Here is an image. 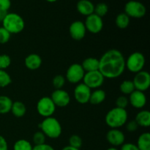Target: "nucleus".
<instances>
[{"label": "nucleus", "instance_id": "nucleus-44", "mask_svg": "<svg viewBox=\"0 0 150 150\" xmlns=\"http://www.w3.org/2000/svg\"><path fill=\"white\" fill-rule=\"evenodd\" d=\"M45 1H48V2L54 3V2H56V1H57V0H45Z\"/></svg>", "mask_w": 150, "mask_h": 150}, {"label": "nucleus", "instance_id": "nucleus-34", "mask_svg": "<svg viewBox=\"0 0 150 150\" xmlns=\"http://www.w3.org/2000/svg\"><path fill=\"white\" fill-rule=\"evenodd\" d=\"M129 105V100L125 95H121V96L118 97L117 99L116 100V105L117 108H123L125 109L126 107Z\"/></svg>", "mask_w": 150, "mask_h": 150}, {"label": "nucleus", "instance_id": "nucleus-25", "mask_svg": "<svg viewBox=\"0 0 150 150\" xmlns=\"http://www.w3.org/2000/svg\"><path fill=\"white\" fill-rule=\"evenodd\" d=\"M130 17L125 13H121L117 15L115 19V23L119 29H125L128 27L130 24Z\"/></svg>", "mask_w": 150, "mask_h": 150}, {"label": "nucleus", "instance_id": "nucleus-26", "mask_svg": "<svg viewBox=\"0 0 150 150\" xmlns=\"http://www.w3.org/2000/svg\"><path fill=\"white\" fill-rule=\"evenodd\" d=\"M120 89L124 95H130L133 91L136 90L133 81L131 80L123 81L120 84Z\"/></svg>", "mask_w": 150, "mask_h": 150}, {"label": "nucleus", "instance_id": "nucleus-3", "mask_svg": "<svg viewBox=\"0 0 150 150\" xmlns=\"http://www.w3.org/2000/svg\"><path fill=\"white\" fill-rule=\"evenodd\" d=\"M39 128L46 137L52 139H58L62 133V127L58 120L53 117L45 118L39 125Z\"/></svg>", "mask_w": 150, "mask_h": 150}, {"label": "nucleus", "instance_id": "nucleus-32", "mask_svg": "<svg viewBox=\"0 0 150 150\" xmlns=\"http://www.w3.org/2000/svg\"><path fill=\"white\" fill-rule=\"evenodd\" d=\"M45 139H46V136L41 130L40 131H37L32 136V142H33L35 146L45 144Z\"/></svg>", "mask_w": 150, "mask_h": 150}, {"label": "nucleus", "instance_id": "nucleus-13", "mask_svg": "<svg viewBox=\"0 0 150 150\" xmlns=\"http://www.w3.org/2000/svg\"><path fill=\"white\" fill-rule=\"evenodd\" d=\"M92 89L83 83H78L74 89V98L79 103L86 104L89 103Z\"/></svg>", "mask_w": 150, "mask_h": 150}, {"label": "nucleus", "instance_id": "nucleus-7", "mask_svg": "<svg viewBox=\"0 0 150 150\" xmlns=\"http://www.w3.org/2000/svg\"><path fill=\"white\" fill-rule=\"evenodd\" d=\"M37 111L44 118L52 117L55 113L56 105L50 97H42L37 103Z\"/></svg>", "mask_w": 150, "mask_h": 150}, {"label": "nucleus", "instance_id": "nucleus-23", "mask_svg": "<svg viewBox=\"0 0 150 150\" xmlns=\"http://www.w3.org/2000/svg\"><path fill=\"white\" fill-rule=\"evenodd\" d=\"M136 146L139 150H150V133L145 132L138 138Z\"/></svg>", "mask_w": 150, "mask_h": 150}, {"label": "nucleus", "instance_id": "nucleus-35", "mask_svg": "<svg viewBox=\"0 0 150 150\" xmlns=\"http://www.w3.org/2000/svg\"><path fill=\"white\" fill-rule=\"evenodd\" d=\"M11 34L6 30L3 26L0 27V44H5L9 42Z\"/></svg>", "mask_w": 150, "mask_h": 150}, {"label": "nucleus", "instance_id": "nucleus-12", "mask_svg": "<svg viewBox=\"0 0 150 150\" xmlns=\"http://www.w3.org/2000/svg\"><path fill=\"white\" fill-rule=\"evenodd\" d=\"M56 107L64 108L70 103V96L67 91L62 89H55L50 97Z\"/></svg>", "mask_w": 150, "mask_h": 150}, {"label": "nucleus", "instance_id": "nucleus-39", "mask_svg": "<svg viewBox=\"0 0 150 150\" xmlns=\"http://www.w3.org/2000/svg\"><path fill=\"white\" fill-rule=\"evenodd\" d=\"M120 150H139L136 144L132 143H124L121 146Z\"/></svg>", "mask_w": 150, "mask_h": 150}, {"label": "nucleus", "instance_id": "nucleus-18", "mask_svg": "<svg viewBox=\"0 0 150 150\" xmlns=\"http://www.w3.org/2000/svg\"><path fill=\"white\" fill-rule=\"evenodd\" d=\"M76 9L80 14L86 17L94 13L95 5L90 0H79L76 4Z\"/></svg>", "mask_w": 150, "mask_h": 150}, {"label": "nucleus", "instance_id": "nucleus-1", "mask_svg": "<svg viewBox=\"0 0 150 150\" xmlns=\"http://www.w3.org/2000/svg\"><path fill=\"white\" fill-rule=\"evenodd\" d=\"M125 58L120 51L110 49L99 59V71L105 79H114L122 75L125 70Z\"/></svg>", "mask_w": 150, "mask_h": 150}, {"label": "nucleus", "instance_id": "nucleus-21", "mask_svg": "<svg viewBox=\"0 0 150 150\" xmlns=\"http://www.w3.org/2000/svg\"><path fill=\"white\" fill-rule=\"evenodd\" d=\"M10 112L16 118H21L26 114V107L25 104L21 101L13 102Z\"/></svg>", "mask_w": 150, "mask_h": 150}, {"label": "nucleus", "instance_id": "nucleus-37", "mask_svg": "<svg viewBox=\"0 0 150 150\" xmlns=\"http://www.w3.org/2000/svg\"><path fill=\"white\" fill-rule=\"evenodd\" d=\"M11 7V0H0V10L8 11Z\"/></svg>", "mask_w": 150, "mask_h": 150}, {"label": "nucleus", "instance_id": "nucleus-28", "mask_svg": "<svg viewBox=\"0 0 150 150\" xmlns=\"http://www.w3.org/2000/svg\"><path fill=\"white\" fill-rule=\"evenodd\" d=\"M108 12V6L104 2H100L95 5L94 13L99 17L103 18L106 16Z\"/></svg>", "mask_w": 150, "mask_h": 150}, {"label": "nucleus", "instance_id": "nucleus-27", "mask_svg": "<svg viewBox=\"0 0 150 150\" xmlns=\"http://www.w3.org/2000/svg\"><path fill=\"white\" fill-rule=\"evenodd\" d=\"M13 149V150H32L33 146L26 139H19L15 142Z\"/></svg>", "mask_w": 150, "mask_h": 150}, {"label": "nucleus", "instance_id": "nucleus-8", "mask_svg": "<svg viewBox=\"0 0 150 150\" xmlns=\"http://www.w3.org/2000/svg\"><path fill=\"white\" fill-rule=\"evenodd\" d=\"M82 81L83 83L90 89H97L103 84L105 78L99 70H95L85 73Z\"/></svg>", "mask_w": 150, "mask_h": 150}, {"label": "nucleus", "instance_id": "nucleus-15", "mask_svg": "<svg viewBox=\"0 0 150 150\" xmlns=\"http://www.w3.org/2000/svg\"><path fill=\"white\" fill-rule=\"evenodd\" d=\"M106 140L114 147L122 146L125 143V136L124 133L119 129H111L106 134Z\"/></svg>", "mask_w": 150, "mask_h": 150}, {"label": "nucleus", "instance_id": "nucleus-10", "mask_svg": "<svg viewBox=\"0 0 150 150\" xmlns=\"http://www.w3.org/2000/svg\"><path fill=\"white\" fill-rule=\"evenodd\" d=\"M84 25L86 31H89L92 34H98L100 32L103 28V21L102 18L92 13L86 16Z\"/></svg>", "mask_w": 150, "mask_h": 150}, {"label": "nucleus", "instance_id": "nucleus-24", "mask_svg": "<svg viewBox=\"0 0 150 150\" xmlns=\"http://www.w3.org/2000/svg\"><path fill=\"white\" fill-rule=\"evenodd\" d=\"M13 100L6 95H0V114H6L10 112Z\"/></svg>", "mask_w": 150, "mask_h": 150}, {"label": "nucleus", "instance_id": "nucleus-38", "mask_svg": "<svg viewBox=\"0 0 150 150\" xmlns=\"http://www.w3.org/2000/svg\"><path fill=\"white\" fill-rule=\"evenodd\" d=\"M32 150H55L52 146L48 144H43L40 145H35L33 146Z\"/></svg>", "mask_w": 150, "mask_h": 150}, {"label": "nucleus", "instance_id": "nucleus-31", "mask_svg": "<svg viewBox=\"0 0 150 150\" xmlns=\"http://www.w3.org/2000/svg\"><path fill=\"white\" fill-rule=\"evenodd\" d=\"M65 81L66 79L64 76H62V75H57L53 79V86L55 88V89H62V87L65 84Z\"/></svg>", "mask_w": 150, "mask_h": 150}, {"label": "nucleus", "instance_id": "nucleus-16", "mask_svg": "<svg viewBox=\"0 0 150 150\" xmlns=\"http://www.w3.org/2000/svg\"><path fill=\"white\" fill-rule=\"evenodd\" d=\"M129 104L133 108L141 109L143 108L146 104V97L144 92L141 91L134 90L129 95Z\"/></svg>", "mask_w": 150, "mask_h": 150}, {"label": "nucleus", "instance_id": "nucleus-17", "mask_svg": "<svg viewBox=\"0 0 150 150\" xmlns=\"http://www.w3.org/2000/svg\"><path fill=\"white\" fill-rule=\"evenodd\" d=\"M42 58L37 54H31L24 59V64L26 68L30 70H36L42 65Z\"/></svg>", "mask_w": 150, "mask_h": 150}, {"label": "nucleus", "instance_id": "nucleus-5", "mask_svg": "<svg viewBox=\"0 0 150 150\" xmlns=\"http://www.w3.org/2000/svg\"><path fill=\"white\" fill-rule=\"evenodd\" d=\"M146 63V59L142 53L133 52L125 59V67L130 72L137 73L143 70Z\"/></svg>", "mask_w": 150, "mask_h": 150}, {"label": "nucleus", "instance_id": "nucleus-22", "mask_svg": "<svg viewBox=\"0 0 150 150\" xmlns=\"http://www.w3.org/2000/svg\"><path fill=\"white\" fill-rule=\"evenodd\" d=\"M105 98L106 94L105 91L100 89H97L91 93L89 103L92 105H99L105 100Z\"/></svg>", "mask_w": 150, "mask_h": 150}, {"label": "nucleus", "instance_id": "nucleus-4", "mask_svg": "<svg viewBox=\"0 0 150 150\" xmlns=\"http://www.w3.org/2000/svg\"><path fill=\"white\" fill-rule=\"evenodd\" d=\"M2 26L10 34H18L24 29L25 22L20 15L8 13L2 21Z\"/></svg>", "mask_w": 150, "mask_h": 150}, {"label": "nucleus", "instance_id": "nucleus-40", "mask_svg": "<svg viewBox=\"0 0 150 150\" xmlns=\"http://www.w3.org/2000/svg\"><path fill=\"white\" fill-rule=\"evenodd\" d=\"M0 150H8V144L4 136L0 135Z\"/></svg>", "mask_w": 150, "mask_h": 150}, {"label": "nucleus", "instance_id": "nucleus-11", "mask_svg": "<svg viewBox=\"0 0 150 150\" xmlns=\"http://www.w3.org/2000/svg\"><path fill=\"white\" fill-rule=\"evenodd\" d=\"M133 83L136 90L144 92L150 86V74L145 70H142L136 73Z\"/></svg>", "mask_w": 150, "mask_h": 150}, {"label": "nucleus", "instance_id": "nucleus-29", "mask_svg": "<svg viewBox=\"0 0 150 150\" xmlns=\"http://www.w3.org/2000/svg\"><path fill=\"white\" fill-rule=\"evenodd\" d=\"M12 79L10 74L4 70H0V88H5L11 83Z\"/></svg>", "mask_w": 150, "mask_h": 150}, {"label": "nucleus", "instance_id": "nucleus-30", "mask_svg": "<svg viewBox=\"0 0 150 150\" xmlns=\"http://www.w3.org/2000/svg\"><path fill=\"white\" fill-rule=\"evenodd\" d=\"M82 144L83 142L81 138L76 134L72 135L69 139V146H73L76 149H80L82 146Z\"/></svg>", "mask_w": 150, "mask_h": 150}, {"label": "nucleus", "instance_id": "nucleus-6", "mask_svg": "<svg viewBox=\"0 0 150 150\" xmlns=\"http://www.w3.org/2000/svg\"><path fill=\"white\" fill-rule=\"evenodd\" d=\"M125 13L130 18H142L146 13V8L144 4L136 0L127 1L125 5Z\"/></svg>", "mask_w": 150, "mask_h": 150}, {"label": "nucleus", "instance_id": "nucleus-43", "mask_svg": "<svg viewBox=\"0 0 150 150\" xmlns=\"http://www.w3.org/2000/svg\"><path fill=\"white\" fill-rule=\"evenodd\" d=\"M106 150H119V149H117V148H116V147H114V146H112V147L108 148V149H107Z\"/></svg>", "mask_w": 150, "mask_h": 150}, {"label": "nucleus", "instance_id": "nucleus-20", "mask_svg": "<svg viewBox=\"0 0 150 150\" xmlns=\"http://www.w3.org/2000/svg\"><path fill=\"white\" fill-rule=\"evenodd\" d=\"M135 121L140 127H148L150 125V112L147 110L139 111L136 114Z\"/></svg>", "mask_w": 150, "mask_h": 150}, {"label": "nucleus", "instance_id": "nucleus-9", "mask_svg": "<svg viewBox=\"0 0 150 150\" xmlns=\"http://www.w3.org/2000/svg\"><path fill=\"white\" fill-rule=\"evenodd\" d=\"M84 74L85 72L83 67H81V64L74 63L67 68L65 79H67L70 83L76 84V83H79L81 81L83 80Z\"/></svg>", "mask_w": 150, "mask_h": 150}, {"label": "nucleus", "instance_id": "nucleus-42", "mask_svg": "<svg viewBox=\"0 0 150 150\" xmlns=\"http://www.w3.org/2000/svg\"><path fill=\"white\" fill-rule=\"evenodd\" d=\"M62 150H80L79 149H76V148L73 147V146H64Z\"/></svg>", "mask_w": 150, "mask_h": 150}, {"label": "nucleus", "instance_id": "nucleus-41", "mask_svg": "<svg viewBox=\"0 0 150 150\" xmlns=\"http://www.w3.org/2000/svg\"><path fill=\"white\" fill-rule=\"evenodd\" d=\"M8 13V11H4V10H0V22H2V21L4 20V18L6 17V16Z\"/></svg>", "mask_w": 150, "mask_h": 150}, {"label": "nucleus", "instance_id": "nucleus-36", "mask_svg": "<svg viewBox=\"0 0 150 150\" xmlns=\"http://www.w3.org/2000/svg\"><path fill=\"white\" fill-rule=\"evenodd\" d=\"M127 123L125 124L126 130L129 132H135L138 130L139 126L136 123V122L134 120H131L130 122H127Z\"/></svg>", "mask_w": 150, "mask_h": 150}, {"label": "nucleus", "instance_id": "nucleus-33", "mask_svg": "<svg viewBox=\"0 0 150 150\" xmlns=\"http://www.w3.org/2000/svg\"><path fill=\"white\" fill-rule=\"evenodd\" d=\"M11 64V58L7 54L0 55V70H5Z\"/></svg>", "mask_w": 150, "mask_h": 150}, {"label": "nucleus", "instance_id": "nucleus-2", "mask_svg": "<svg viewBox=\"0 0 150 150\" xmlns=\"http://www.w3.org/2000/svg\"><path fill=\"white\" fill-rule=\"evenodd\" d=\"M128 114L126 109L113 108L106 114L105 121L107 125L111 129H119L127 123Z\"/></svg>", "mask_w": 150, "mask_h": 150}, {"label": "nucleus", "instance_id": "nucleus-19", "mask_svg": "<svg viewBox=\"0 0 150 150\" xmlns=\"http://www.w3.org/2000/svg\"><path fill=\"white\" fill-rule=\"evenodd\" d=\"M85 73L99 70V59L95 57H88L85 59L81 64Z\"/></svg>", "mask_w": 150, "mask_h": 150}, {"label": "nucleus", "instance_id": "nucleus-14", "mask_svg": "<svg viewBox=\"0 0 150 150\" xmlns=\"http://www.w3.org/2000/svg\"><path fill=\"white\" fill-rule=\"evenodd\" d=\"M69 32H70V37L74 40L80 41L83 40L86 32L84 23L81 21H73L69 28Z\"/></svg>", "mask_w": 150, "mask_h": 150}]
</instances>
